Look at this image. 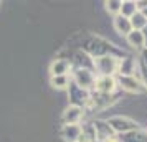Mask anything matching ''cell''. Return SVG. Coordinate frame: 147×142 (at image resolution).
I'll return each mask as SVG.
<instances>
[{"mask_svg": "<svg viewBox=\"0 0 147 142\" xmlns=\"http://www.w3.org/2000/svg\"><path fill=\"white\" fill-rule=\"evenodd\" d=\"M91 58H101V56H107V55H113V56H117L116 55V48L109 43V41L102 40V38H98L94 36L86 43V50H84ZM119 58V56H117Z\"/></svg>", "mask_w": 147, "mask_h": 142, "instance_id": "1", "label": "cell"}, {"mask_svg": "<svg viewBox=\"0 0 147 142\" xmlns=\"http://www.w3.org/2000/svg\"><path fill=\"white\" fill-rule=\"evenodd\" d=\"M117 63H119V58L113 56V55L96 58L94 60V73L98 76H116Z\"/></svg>", "mask_w": 147, "mask_h": 142, "instance_id": "2", "label": "cell"}, {"mask_svg": "<svg viewBox=\"0 0 147 142\" xmlns=\"http://www.w3.org/2000/svg\"><path fill=\"white\" fill-rule=\"evenodd\" d=\"M69 78H71V83L76 84L78 88L86 89V91H93L94 88V81H96V75L93 71H88V69H78V68H73L71 73H69Z\"/></svg>", "mask_w": 147, "mask_h": 142, "instance_id": "3", "label": "cell"}, {"mask_svg": "<svg viewBox=\"0 0 147 142\" xmlns=\"http://www.w3.org/2000/svg\"><path fill=\"white\" fill-rule=\"evenodd\" d=\"M107 124L109 127L114 131L116 135H122L127 134V132H134L139 129V124L129 117H124V116H114V117H109L107 119Z\"/></svg>", "mask_w": 147, "mask_h": 142, "instance_id": "4", "label": "cell"}, {"mask_svg": "<svg viewBox=\"0 0 147 142\" xmlns=\"http://www.w3.org/2000/svg\"><path fill=\"white\" fill-rule=\"evenodd\" d=\"M68 99H69V106H76V108L84 109L88 106V102L91 99V93L86 89L78 88L76 84H69L68 86Z\"/></svg>", "mask_w": 147, "mask_h": 142, "instance_id": "5", "label": "cell"}, {"mask_svg": "<svg viewBox=\"0 0 147 142\" xmlns=\"http://www.w3.org/2000/svg\"><path fill=\"white\" fill-rule=\"evenodd\" d=\"M119 99V94H99V93H91V99L88 102L86 108L89 109H96V111H102V109L109 108V106H113L114 102Z\"/></svg>", "mask_w": 147, "mask_h": 142, "instance_id": "6", "label": "cell"}, {"mask_svg": "<svg viewBox=\"0 0 147 142\" xmlns=\"http://www.w3.org/2000/svg\"><path fill=\"white\" fill-rule=\"evenodd\" d=\"M116 83H117V88H121L122 91H127V93H142L146 91L144 84L140 81L139 75L136 76H116Z\"/></svg>", "mask_w": 147, "mask_h": 142, "instance_id": "7", "label": "cell"}, {"mask_svg": "<svg viewBox=\"0 0 147 142\" xmlns=\"http://www.w3.org/2000/svg\"><path fill=\"white\" fill-rule=\"evenodd\" d=\"M116 89H117L116 76H96L94 88H93L94 93H99V94H114Z\"/></svg>", "mask_w": 147, "mask_h": 142, "instance_id": "8", "label": "cell"}, {"mask_svg": "<svg viewBox=\"0 0 147 142\" xmlns=\"http://www.w3.org/2000/svg\"><path fill=\"white\" fill-rule=\"evenodd\" d=\"M71 66L78 68V69H88V71L94 73V58H91L86 51H76L73 56V61H71Z\"/></svg>", "mask_w": 147, "mask_h": 142, "instance_id": "9", "label": "cell"}, {"mask_svg": "<svg viewBox=\"0 0 147 142\" xmlns=\"http://www.w3.org/2000/svg\"><path fill=\"white\" fill-rule=\"evenodd\" d=\"M136 69H137V61L132 56H121L116 76H134Z\"/></svg>", "mask_w": 147, "mask_h": 142, "instance_id": "10", "label": "cell"}, {"mask_svg": "<svg viewBox=\"0 0 147 142\" xmlns=\"http://www.w3.org/2000/svg\"><path fill=\"white\" fill-rule=\"evenodd\" d=\"M93 127L96 131V141L98 142H104V141H107V139H111V137L116 135L114 131L109 127L107 121H104V119H96V121H93Z\"/></svg>", "mask_w": 147, "mask_h": 142, "instance_id": "11", "label": "cell"}, {"mask_svg": "<svg viewBox=\"0 0 147 142\" xmlns=\"http://www.w3.org/2000/svg\"><path fill=\"white\" fill-rule=\"evenodd\" d=\"M83 116H84V109L76 108V106H68L61 114V122L63 124H80Z\"/></svg>", "mask_w": 147, "mask_h": 142, "instance_id": "12", "label": "cell"}, {"mask_svg": "<svg viewBox=\"0 0 147 142\" xmlns=\"http://www.w3.org/2000/svg\"><path fill=\"white\" fill-rule=\"evenodd\" d=\"M71 69H73L71 61L65 60V58H56L50 65V73H51V76H66L71 73Z\"/></svg>", "mask_w": 147, "mask_h": 142, "instance_id": "13", "label": "cell"}, {"mask_svg": "<svg viewBox=\"0 0 147 142\" xmlns=\"http://www.w3.org/2000/svg\"><path fill=\"white\" fill-rule=\"evenodd\" d=\"M60 134L66 142H78L81 137V124H63Z\"/></svg>", "mask_w": 147, "mask_h": 142, "instance_id": "14", "label": "cell"}, {"mask_svg": "<svg viewBox=\"0 0 147 142\" xmlns=\"http://www.w3.org/2000/svg\"><path fill=\"white\" fill-rule=\"evenodd\" d=\"M113 27H114V30H116L119 35H122L124 38L132 32V27H131L129 18L122 17V15H116V17H113Z\"/></svg>", "mask_w": 147, "mask_h": 142, "instance_id": "15", "label": "cell"}, {"mask_svg": "<svg viewBox=\"0 0 147 142\" xmlns=\"http://www.w3.org/2000/svg\"><path fill=\"white\" fill-rule=\"evenodd\" d=\"M126 41L127 45L134 50H137V51H142L144 48H146V41H144V35L142 32H137V30H132L131 33L126 36Z\"/></svg>", "mask_w": 147, "mask_h": 142, "instance_id": "16", "label": "cell"}, {"mask_svg": "<svg viewBox=\"0 0 147 142\" xmlns=\"http://www.w3.org/2000/svg\"><path fill=\"white\" fill-rule=\"evenodd\" d=\"M119 142H147V131H134V132H127L117 137Z\"/></svg>", "mask_w": 147, "mask_h": 142, "instance_id": "17", "label": "cell"}, {"mask_svg": "<svg viewBox=\"0 0 147 142\" xmlns=\"http://www.w3.org/2000/svg\"><path fill=\"white\" fill-rule=\"evenodd\" d=\"M50 84H51L55 89H68V86L71 84V78H69V75L51 76V78H50Z\"/></svg>", "mask_w": 147, "mask_h": 142, "instance_id": "18", "label": "cell"}, {"mask_svg": "<svg viewBox=\"0 0 147 142\" xmlns=\"http://www.w3.org/2000/svg\"><path fill=\"white\" fill-rule=\"evenodd\" d=\"M139 12L137 7H136V2L132 0H122V5H121V13L122 17H126V18H131L132 15H136Z\"/></svg>", "mask_w": 147, "mask_h": 142, "instance_id": "19", "label": "cell"}, {"mask_svg": "<svg viewBox=\"0 0 147 142\" xmlns=\"http://www.w3.org/2000/svg\"><path fill=\"white\" fill-rule=\"evenodd\" d=\"M129 22H131V27H132V30L142 32V28L146 27V23H147V18L140 13V12H137L136 15H132V17L129 18Z\"/></svg>", "mask_w": 147, "mask_h": 142, "instance_id": "20", "label": "cell"}, {"mask_svg": "<svg viewBox=\"0 0 147 142\" xmlns=\"http://www.w3.org/2000/svg\"><path fill=\"white\" fill-rule=\"evenodd\" d=\"M121 5H122V2H121V0H107V2H104L106 10L113 15V17H116V15L121 13Z\"/></svg>", "mask_w": 147, "mask_h": 142, "instance_id": "21", "label": "cell"}, {"mask_svg": "<svg viewBox=\"0 0 147 142\" xmlns=\"http://www.w3.org/2000/svg\"><path fill=\"white\" fill-rule=\"evenodd\" d=\"M139 78H140V81H142V84H144V88L147 89V69L142 65H140V75H139Z\"/></svg>", "mask_w": 147, "mask_h": 142, "instance_id": "22", "label": "cell"}, {"mask_svg": "<svg viewBox=\"0 0 147 142\" xmlns=\"http://www.w3.org/2000/svg\"><path fill=\"white\" fill-rule=\"evenodd\" d=\"M140 58H142V66L147 69V48H144V50L140 51Z\"/></svg>", "mask_w": 147, "mask_h": 142, "instance_id": "23", "label": "cell"}, {"mask_svg": "<svg viewBox=\"0 0 147 142\" xmlns=\"http://www.w3.org/2000/svg\"><path fill=\"white\" fill-rule=\"evenodd\" d=\"M142 35H144V41H146V48H147V23L146 27L142 28Z\"/></svg>", "mask_w": 147, "mask_h": 142, "instance_id": "24", "label": "cell"}, {"mask_svg": "<svg viewBox=\"0 0 147 142\" xmlns=\"http://www.w3.org/2000/svg\"><path fill=\"white\" fill-rule=\"evenodd\" d=\"M104 142H119V139H117V135H114V137H111V139H107Z\"/></svg>", "mask_w": 147, "mask_h": 142, "instance_id": "25", "label": "cell"}, {"mask_svg": "<svg viewBox=\"0 0 147 142\" xmlns=\"http://www.w3.org/2000/svg\"><path fill=\"white\" fill-rule=\"evenodd\" d=\"M140 13H142V15H144V17H146V18H147V7L144 8V10H142V12H140Z\"/></svg>", "mask_w": 147, "mask_h": 142, "instance_id": "26", "label": "cell"}, {"mask_svg": "<svg viewBox=\"0 0 147 142\" xmlns=\"http://www.w3.org/2000/svg\"><path fill=\"white\" fill-rule=\"evenodd\" d=\"M78 142H86V141H84V139H81V137H80V141H78Z\"/></svg>", "mask_w": 147, "mask_h": 142, "instance_id": "27", "label": "cell"}]
</instances>
